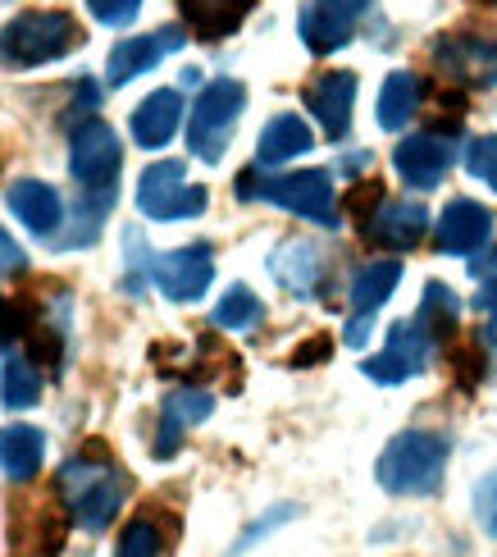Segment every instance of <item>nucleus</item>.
<instances>
[{
  "label": "nucleus",
  "mask_w": 497,
  "mask_h": 557,
  "mask_svg": "<svg viewBox=\"0 0 497 557\" xmlns=\"http://www.w3.org/2000/svg\"><path fill=\"white\" fill-rule=\"evenodd\" d=\"M447 457H452V444L434 430H407L397 434L393 444L378 453V484L397 498H430L438 494L443 471H447Z\"/></svg>",
  "instance_id": "nucleus-1"
},
{
  "label": "nucleus",
  "mask_w": 497,
  "mask_h": 557,
  "mask_svg": "<svg viewBox=\"0 0 497 557\" xmlns=\"http://www.w3.org/2000/svg\"><path fill=\"white\" fill-rule=\"evenodd\" d=\"M83 41V23L69 10H23L0 28V60L10 69H37L74 55Z\"/></svg>",
  "instance_id": "nucleus-2"
},
{
  "label": "nucleus",
  "mask_w": 497,
  "mask_h": 557,
  "mask_svg": "<svg viewBox=\"0 0 497 557\" xmlns=\"http://www.w3.org/2000/svg\"><path fill=\"white\" fill-rule=\"evenodd\" d=\"M60 494L69 503V521L83 530H105L128 498V475L110 461L74 457L60 467Z\"/></svg>",
  "instance_id": "nucleus-3"
},
{
  "label": "nucleus",
  "mask_w": 497,
  "mask_h": 557,
  "mask_svg": "<svg viewBox=\"0 0 497 557\" xmlns=\"http://www.w3.org/2000/svg\"><path fill=\"white\" fill-rule=\"evenodd\" d=\"M238 197L270 201L301 220H311V224L338 228V201H334V178H328V170H297V174H270V178H256V170H247L238 178Z\"/></svg>",
  "instance_id": "nucleus-4"
},
{
  "label": "nucleus",
  "mask_w": 497,
  "mask_h": 557,
  "mask_svg": "<svg viewBox=\"0 0 497 557\" xmlns=\"http://www.w3.org/2000/svg\"><path fill=\"white\" fill-rule=\"evenodd\" d=\"M247 110V87L238 78H215L201 87V97L187 114V151L206 165H220L224 151H228V137L238 128Z\"/></svg>",
  "instance_id": "nucleus-5"
},
{
  "label": "nucleus",
  "mask_w": 497,
  "mask_h": 557,
  "mask_svg": "<svg viewBox=\"0 0 497 557\" xmlns=\"http://www.w3.org/2000/svg\"><path fill=\"white\" fill-rule=\"evenodd\" d=\"M206 188L187 183L183 160H156V165L137 178V211L147 220L174 224V220H197L206 211Z\"/></svg>",
  "instance_id": "nucleus-6"
},
{
  "label": "nucleus",
  "mask_w": 497,
  "mask_h": 557,
  "mask_svg": "<svg viewBox=\"0 0 497 557\" xmlns=\"http://www.w3.org/2000/svg\"><path fill=\"white\" fill-rule=\"evenodd\" d=\"M120 165H124L120 133L105 120H87L69 133V174H74L83 193H114Z\"/></svg>",
  "instance_id": "nucleus-7"
},
{
  "label": "nucleus",
  "mask_w": 497,
  "mask_h": 557,
  "mask_svg": "<svg viewBox=\"0 0 497 557\" xmlns=\"http://www.w3.org/2000/svg\"><path fill=\"white\" fill-rule=\"evenodd\" d=\"M434 357V338L424 334L420 320H397L388 330V347L378 357H370L361 370L374 384H401V380H415L424 366Z\"/></svg>",
  "instance_id": "nucleus-8"
},
{
  "label": "nucleus",
  "mask_w": 497,
  "mask_h": 557,
  "mask_svg": "<svg viewBox=\"0 0 497 557\" xmlns=\"http://www.w3.org/2000/svg\"><path fill=\"white\" fill-rule=\"evenodd\" d=\"M365 10H370V0H306L297 14V33L306 41V51L328 55L338 46H347L357 23L365 18Z\"/></svg>",
  "instance_id": "nucleus-9"
},
{
  "label": "nucleus",
  "mask_w": 497,
  "mask_h": 557,
  "mask_svg": "<svg viewBox=\"0 0 497 557\" xmlns=\"http://www.w3.org/2000/svg\"><path fill=\"white\" fill-rule=\"evenodd\" d=\"M434 64L447 78L470 87H497V41L475 33H452L434 41Z\"/></svg>",
  "instance_id": "nucleus-10"
},
{
  "label": "nucleus",
  "mask_w": 497,
  "mask_h": 557,
  "mask_svg": "<svg viewBox=\"0 0 497 557\" xmlns=\"http://www.w3.org/2000/svg\"><path fill=\"white\" fill-rule=\"evenodd\" d=\"M151 278L170 301H197L210 288V278H215V257H210L206 243L164 251V257L151 261Z\"/></svg>",
  "instance_id": "nucleus-11"
},
{
  "label": "nucleus",
  "mask_w": 497,
  "mask_h": 557,
  "mask_svg": "<svg viewBox=\"0 0 497 557\" xmlns=\"http://www.w3.org/2000/svg\"><path fill=\"white\" fill-rule=\"evenodd\" d=\"M183 41H187V33L174 28V23H170V28L147 33V37H124V41L110 51V60H105V78H110V87H124V83H133L137 74L156 69L164 55H174Z\"/></svg>",
  "instance_id": "nucleus-12"
},
{
  "label": "nucleus",
  "mask_w": 497,
  "mask_h": 557,
  "mask_svg": "<svg viewBox=\"0 0 497 557\" xmlns=\"http://www.w3.org/2000/svg\"><path fill=\"white\" fill-rule=\"evenodd\" d=\"M393 165L397 174L411 183V188L430 193L443 183V174L452 170V143L438 133H415V137H401V143L393 147Z\"/></svg>",
  "instance_id": "nucleus-13"
},
{
  "label": "nucleus",
  "mask_w": 497,
  "mask_h": 557,
  "mask_svg": "<svg viewBox=\"0 0 497 557\" xmlns=\"http://www.w3.org/2000/svg\"><path fill=\"white\" fill-rule=\"evenodd\" d=\"M351 106H357V74L351 69H334V74H320L311 87H306V110L324 124V133L347 137L351 128Z\"/></svg>",
  "instance_id": "nucleus-14"
},
{
  "label": "nucleus",
  "mask_w": 497,
  "mask_h": 557,
  "mask_svg": "<svg viewBox=\"0 0 497 557\" xmlns=\"http://www.w3.org/2000/svg\"><path fill=\"white\" fill-rule=\"evenodd\" d=\"M210 411H215V398H210L206 388H178V393H170V398L160 403V430H156V448L151 453L160 461H170L183 448V434L192 425H201Z\"/></svg>",
  "instance_id": "nucleus-15"
},
{
  "label": "nucleus",
  "mask_w": 497,
  "mask_h": 557,
  "mask_svg": "<svg viewBox=\"0 0 497 557\" xmlns=\"http://www.w3.org/2000/svg\"><path fill=\"white\" fill-rule=\"evenodd\" d=\"M424 228H430V211L420 201H384L378 211L361 224V234L374 243V247H388V251H411Z\"/></svg>",
  "instance_id": "nucleus-16"
},
{
  "label": "nucleus",
  "mask_w": 497,
  "mask_h": 557,
  "mask_svg": "<svg viewBox=\"0 0 497 557\" xmlns=\"http://www.w3.org/2000/svg\"><path fill=\"white\" fill-rule=\"evenodd\" d=\"M493 234V215L484 211L480 201L470 197H457L443 206L438 215V251H447V257H470V251H480Z\"/></svg>",
  "instance_id": "nucleus-17"
},
{
  "label": "nucleus",
  "mask_w": 497,
  "mask_h": 557,
  "mask_svg": "<svg viewBox=\"0 0 497 557\" xmlns=\"http://www.w3.org/2000/svg\"><path fill=\"white\" fill-rule=\"evenodd\" d=\"M270 274L278 278L293 297H311L324 278V251L306 238H288L270 251Z\"/></svg>",
  "instance_id": "nucleus-18"
},
{
  "label": "nucleus",
  "mask_w": 497,
  "mask_h": 557,
  "mask_svg": "<svg viewBox=\"0 0 497 557\" xmlns=\"http://www.w3.org/2000/svg\"><path fill=\"white\" fill-rule=\"evenodd\" d=\"M178 10L197 41H220L243 28V18L256 10V0H178Z\"/></svg>",
  "instance_id": "nucleus-19"
},
{
  "label": "nucleus",
  "mask_w": 497,
  "mask_h": 557,
  "mask_svg": "<svg viewBox=\"0 0 497 557\" xmlns=\"http://www.w3.org/2000/svg\"><path fill=\"white\" fill-rule=\"evenodd\" d=\"M178 124H183V97L174 87L151 91V97L133 110V137H137V147H147V151L170 143L178 133Z\"/></svg>",
  "instance_id": "nucleus-20"
},
{
  "label": "nucleus",
  "mask_w": 497,
  "mask_h": 557,
  "mask_svg": "<svg viewBox=\"0 0 497 557\" xmlns=\"http://www.w3.org/2000/svg\"><path fill=\"white\" fill-rule=\"evenodd\" d=\"M10 211L33 228V234H46L51 238L60 220H64V201L60 193L51 188V183H41V178H18L14 188H10Z\"/></svg>",
  "instance_id": "nucleus-21"
},
{
  "label": "nucleus",
  "mask_w": 497,
  "mask_h": 557,
  "mask_svg": "<svg viewBox=\"0 0 497 557\" xmlns=\"http://www.w3.org/2000/svg\"><path fill=\"white\" fill-rule=\"evenodd\" d=\"M311 147H315L311 124H306L301 114H278V120H270L265 133H260L256 160H260V165H288V160L306 156Z\"/></svg>",
  "instance_id": "nucleus-22"
},
{
  "label": "nucleus",
  "mask_w": 497,
  "mask_h": 557,
  "mask_svg": "<svg viewBox=\"0 0 497 557\" xmlns=\"http://www.w3.org/2000/svg\"><path fill=\"white\" fill-rule=\"evenodd\" d=\"M397 284H401V261H393V257L365 261L357 274H351V288H347L351 311H357V315H374L397 293Z\"/></svg>",
  "instance_id": "nucleus-23"
},
{
  "label": "nucleus",
  "mask_w": 497,
  "mask_h": 557,
  "mask_svg": "<svg viewBox=\"0 0 497 557\" xmlns=\"http://www.w3.org/2000/svg\"><path fill=\"white\" fill-rule=\"evenodd\" d=\"M420 97H424V87L415 74H407V69H397V74L384 78V87H378V110H374V120L378 128H388V133H401L411 120H415V110H420Z\"/></svg>",
  "instance_id": "nucleus-24"
},
{
  "label": "nucleus",
  "mask_w": 497,
  "mask_h": 557,
  "mask_svg": "<svg viewBox=\"0 0 497 557\" xmlns=\"http://www.w3.org/2000/svg\"><path fill=\"white\" fill-rule=\"evenodd\" d=\"M41 457H46V438L33 425H5L0 430V471H5L14 484L33 480L41 471Z\"/></svg>",
  "instance_id": "nucleus-25"
},
{
  "label": "nucleus",
  "mask_w": 497,
  "mask_h": 557,
  "mask_svg": "<svg viewBox=\"0 0 497 557\" xmlns=\"http://www.w3.org/2000/svg\"><path fill=\"white\" fill-rule=\"evenodd\" d=\"M457 315H461V301H457L452 288H447V284H430V288H424L415 320L424 324V334H430L434 343H443V338L457 334Z\"/></svg>",
  "instance_id": "nucleus-26"
},
{
  "label": "nucleus",
  "mask_w": 497,
  "mask_h": 557,
  "mask_svg": "<svg viewBox=\"0 0 497 557\" xmlns=\"http://www.w3.org/2000/svg\"><path fill=\"white\" fill-rule=\"evenodd\" d=\"M0 398H5V407H14V411L33 407L41 398V375L33 370V361L10 357L5 366H0Z\"/></svg>",
  "instance_id": "nucleus-27"
},
{
  "label": "nucleus",
  "mask_w": 497,
  "mask_h": 557,
  "mask_svg": "<svg viewBox=\"0 0 497 557\" xmlns=\"http://www.w3.org/2000/svg\"><path fill=\"white\" fill-rule=\"evenodd\" d=\"M260 315H265V307H260V297L247 284H233L220 297V307H215V324H220V330H251Z\"/></svg>",
  "instance_id": "nucleus-28"
},
{
  "label": "nucleus",
  "mask_w": 497,
  "mask_h": 557,
  "mask_svg": "<svg viewBox=\"0 0 497 557\" xmlns=\"http://www.w3.org/2000/svg\"><path fill=\"white\" fill-rule=\"evenodd\" d=\"M114 557H160V530H156V521H147V517L128 521Z\"/></svg>",
  "instance_id": "nucleus-29"
},
{
  "label": "nucleus",
  "mask_w": 497,
  "mask_h": 557,
  "mask_svg": "<svg viewBox=\"0 0 497 557\" xmlns=\"http://www.w3.org/2000/svg\"><path fill=\"white\" fill-rule=\"evenodd\" d=\"M297 512H301V507H293V503H278V507H270L265 517H260V521H251V525L243 530V535H238V544H233V553H228V557H243V553H247V548H251L256 540L274 535V530H278V525H288V521H293Z\"/></svg>",
  "instance_id": "nucleus-30"
},
{
  "label": "nucleus",
  "mask_w": 497,
  "mask_h": 557,
  "mask_svg": "<svg viewBox=\"0 0 497 557\" xmlns=\"http://www.w3.org/2000/svg\"><path fill=\"white\" fill-rule=\"evenodd\" d=\"M465 170L497 193V137H475V143L465 147Z\"/></svg>",
  "instance_id": "nucleus-31"
},
{
  "label": "nucleus",
  "mask_w": 497,
  "mask_h": 557,
  "mask_svg": "<svg viewBox=\"0 0 497 557\" xmlns=\"http://www.w3.org/2000/svg\"><path fill=\"white\" fill-rule=\"evenodd\" d=\"M37 330L33 324V301H0V347H5L10 338Z\"/></svg>",
  "instance_id": "nucleus-32"
},
{
  "label": "nucleus",
  "mask_w": 497,
  "mask_h": 557,
  "mask_svg": "<svg viewBox=\"0 0 497 557\" xmlns=\"http://www.w3.org/2000/svg\"><path fill=\"white\" fill-rule=\"evenodd\" d=\"M91 18H101L105 28H128V23L141 14V0H87Z\"/></svg>",
  "instance_id": "nucleus-33"
},
{
  "label": "nucleus",
  "mask_w": 497,
  "mask_h": 557,
  "mask_svg": "<svg viewBox=\"0 0 497 557\" xmlns=\"http://www.w3.org/2000/svg\"><path fill=\"white\" fill-rule=\"evenodd\" d=\"M343 206L357 220H370L378 206H384V183H374V178H365V183H357V188H351L347 197H343Z\"/></svg>",
  "instance_id": "nucleus-34"
},
{
  "label": "nucleus",
  "mask_w": 497,
  "mask_h": 557,
  "mask_svg": "<svg viewBox=\"0 0 497 557\" xmlns=\"http://www.w3.org/2000/svg\"><path fill=\"white\" fill-rule=\"evenodd\" d=\"M475 517L488 535L497 540V471H488L480 484H475Z\"/></svg>",
  "instance_id": "nucleus-35"
},
{
  "label": "nucleus",
  "mask_w": 497,
  "mask_h": 557,
  "mask_svg": "<svg viewBox=\"0 0 497 557\" xmlns=\"http://www.w3.org/2000/svg\"><path fill=\"white\" fill-rule=\"evenodd\" d=\"M37 330H41V334H33V357L60 370V361H64V347H60V330H46V324H37Z\"/></svg>",
  "instance_id": "nucleus-36"
},
{
  "label": "nucleus",
  "mask_w": 497,
  "mask_h": 557,
  "mask_svg": "<svg viewBox=\"0 0 497 557\" xmlns=\"http://www.w3.org/2000/svg\"><path fill=\"white\" fill-rule=\"evenodd\" d=\"M475 307L484 311V330H488V343L497 347V278H488V284L480 288V297H475Z\"/></svg>",
  "instance_id": "nucleus-37"
},
{
  "label": "nucleus",
  "mask_w": 497,
  "mask_h": 557,
  "mask_svg": "<svg viewBox=\"0 0 497 557\" xmlns=\"http://www.w3.org/2000/svg\"><path fill=\"white\" fill-rule=\"evenodd\" d=\"M328 352H334V338H311L306 347H297V352H293V366H297V370L320 366V361H328Z\"/></svg>",
  "instance_id": "nucleus-38"
},
{
  "label": "nucleus",
  "mask_w": 497,
  "mask_h": 557,
  "mask_svg": "<svg viewBox=\"0 0 497 557\" xmlns=\"http://www.w3.org/2000/svg\"><path fill=\"white\" fill-rule=\"evenodd\" d=\"M23 265H28V257H23V247L5 234V228H0V278H5V274H18Z\"/></svg>",
  "instance_id": "nucleus-39"
},
{
  "label": "nucleus",
  "mask_w": 497,
  "mask_h": 557,
  "mask_svg": "<svg viewBox=\"0 0 497 557\" xmlns=\"http://www.w3.org/2000/svg\"><path fill=\"white\" fill-rule=\"evenodd\" d=\"M452 361L461 366V384H475L484 375V352H480V347H461Z\"/></svg>",
  "instance_id": "nucleus-40"
},
{
  "label": "nucleus",
  "mask_w": 497,
  "mask_h": 557,
  "mask_svg": "<svg viewBox=\"0 0 497 557\" xmlns=\"http://www.w3.org/2000/svg\"><path fill=\"white\" fill-rule=\"evenodd\" d=\"M347 347H361L365 338H370V315H351V324H347Z\"/></svg>",
  "instance_id": "nucleus-41"
}]
</instances>
